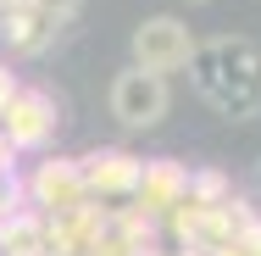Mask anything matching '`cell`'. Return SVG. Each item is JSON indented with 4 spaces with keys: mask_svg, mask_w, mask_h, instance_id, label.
Segmentation results:
<instances>
[{
    "mask_svg": "<svg viewBox=\"0 0 261 256\" xmlns=\"http://www.w3.org/2000/svg\"><path fill=\"white\" fill-rule=\"evenodd\" d=\"M11 95H17V73H11V61H0V111H6Z\"/></svg>",
    "mask_w": 261,
    "mask_h": 256,
    "instance_id": "11",
    "label": "cell"
},
{
    "mask_svg": "<svg viewBox=\"0 0 261 256\" xmlns=\"http://www.w3.org/2000/svg\"><path fill=\"white\" fill-rule=\"evenodd\" d=\"M0 173H17V151H11L6 139H0Z\"/></svg>",
    "mask_w": 261,
    "mask_h": 256,
    "instance_id": "12",
    "label": "cell"
},
{
    "mask_svg": "<svg viewBox=\"0 0 261 256\" xmlns=\"http://www.w3.org/2000/svg\"><path fill=\"white\" fill-rule=\"evenodd\" d=\"M0 256H6V251H0Z\"/></svg>",
    "mask_w": 261,
    "mask_h": 256,
    "instance_id": "16",
    "label": "cell"
},
{
    "mask_svg": "<svg viewBox=\"0 0 261 256\" xmlns=\"http://www.w3.org/2000/svg\"><path fill=\"white\" fill-rule=\"evenodd\" d=\"M250 190L261 195V156H256V167H250Z\"/></svg>",
    "mask_w": 261,
    "mask_h": 256,
    "instance_id": "13",
    "label": "cell"
},
{
    "mask_svg": "<svg viewBox=\"0 0 261 256\" xmlns=\"http://www.w3.org/2000/svg\"><path fill=\"white\" fill-rule=\"evenodd\" d=\"M61 34H67V22L56 17L50 6H11V11H0V45H6V56H17V61L45 56Z\"/></svg>",
    "mask_w": 261,
    "mask_h": 256,
    "instance_id": "7",
    "label": "cell"
},
{
    "mask_svg": "<svg viewBox=\"0 0 261 256\" xmlns=\"http://www.w3.org/2000/svg\"><path fill=\"white\" fill-rule=\"evenodd\" d=\"M189 84L206 106H217L222 117L245 123L261 111V51L245 34H217V39H195L189 56Z\"/></svg>",
    "mask_w": 261,
    "mask_h": 256,
    "instance_id": "1",
    "label": "cell"
},
{
    "mask_svg": "<svg viewBox=\"0 0 261 256\" xmlns=\"http://www.w3.org/2000/svg\"><path fill=\"white\" fill-rule=\"evenodd\" d=\"M78 173H84V190H89V201H95V206L122 212V206H134L139 173H145V156H134L128 145H100V151L78 156Z\"/></svg>",
    "mask_w": 261,
    "mask_h": 256,
    "instance_id": "3",
    "label": "cell"
},
{
    "mask_svg": "<svg viewBox=\"0 0 261 256\" xmlns=\"http://www.w3.org/2000/svg\"><path fill=\"white\" fill-rule=\"evenodd\" d=\"M128 51H134V67L167 78V73H184V67H189V56H195V34H189L184 17H145V22L134 28Z\"/></svg>",
    "mask_w": 261,
    "mask_h": 256,
    "instance_id": "6",
    "label": "cell"
},
{
    "mask_svg": "<svg viewBox=\"0 0 261 256\" xmlns=\"http://www.w3.org/2000/svg\"><path fill=\"white\" fill-rule=\"evenodd\" d=\"M228 195H233V178L222 167H189V201L217 206V201H228Z\"/></svg>",
    "mask_w": 261,
    "mask_h": 256,
    "instance_id": "10",
    "label": "cell"
},
{
    "mask_svg": "<svg viewBox=\"0 0 261 256\" xmlns=\"http://www.w3.org/2000/svg\"><path fill=\"white\" fill-rule=\"evenodd\" d=\"M56 128H61V101H56L50 89L17 84V95H11L6 111H0V139H6L17 156H39L56 139Z\"/></svg>",
    "mask_w": 261,
    "mask_h": 256,
    "instance_id": "2",
    "label": "cell"
},
{
    "mask_svg": "<svg viewBox=\"0 0 261 256\" xmlns=\"http://www.w3.org/2000/svg\"><path fill=\"white\" fill-rule=\"evenodd\" d=\"M45 234H50V217L34 206H17L11 217H0V251L6 256H45Z\"/></svg>",
    "mask_w": 261,
    "mask_h": 256,
    "instance_id": "9",
    "label": "cell"
},
{
    "mask_svg": "<svg viewBox=\"0 0 261 256\" xmlns=\"http://www.w3.org/2000/svg\"><path fill=\"white\" fill-rule=\"evenodd\" d=\"M106 101H111V117H117L122 128L145 134V128H156L161 117H167L172 89H167V78H161V73H145V67H134V61H128V67L111 78Z\"/></svg>",
    "mask_w": 261,
    "mask_h": 256,
    "instance_id": "4",
    "label": "cell"
},
{
    "mask_svg": "<svg viewBox=\"0 0 261 256\" xmlns=\"http://www.w3.org/2000/svg\"><path fill=\"white\" fill-rule=\"evenodd\" d=\"M22 195H28L34 212H45V217H67V212L89 206L78 156H39V161L22 173Z\"/></svg>",
    "mask_w": 261,
    "mask_h": 256,
    "instance_id": "5",
    "label": "cell"
},
{
    "mask_svg": "<svg viewBox=\"0 0 261 256\" xmlns=\"http://www.w3.org/2000/svg\"><path fill=\"white\" fill-rule=\"evenodd\" d=\"M189 195V167L184 161H172V156H150L145 161V173H139V190H134V206L145 212V217H167L172 206Z\"/></svg>",
    "mask_w": 261,
    "mask_h": 256,
    "instance_id": "8",
    "label": "cell"
},
{
    "mask_svg": "<svg viewBox=\"0 0 261 256\" xmlns=\"http://www.w3.org/2000/svg\"><path fill=\"white\" fill-rule=\"evenodd\" d=\"M189 6H206V0H189Z\"/></svg>",
    "mask_w": 261,
    "mask_h": 256,
    "instance_id": "15",
    "label": "cell"
},
{
    "mask_svg": "<svg viewBox=\"0 0 261 256\" xmlns=\"http://www.w3.org/2000/svg\"><path fill=\"white\" fill-rule=\"evenodd\" d=\"M11 6H39V0H0V11H11Z\"/></svg>",
    "mask_w": 261,
    "mask_h": 256,
    "instance_id": "14",
    "label": "cell"
}]
</instances>
